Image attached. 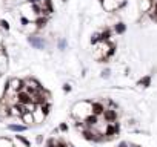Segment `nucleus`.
Returning <instances> with one entry per match:
<instances>
[{
    "instance_id": "obj_1",
    "label": "nucleus",
    "mask_w": 157,
    "mask_h": 147,
    "mask_svg": "<svg viewBox=\"0 0 157 147\" xmlns=\"http://www.w3.org/2000/svg\"><path fill=\"white\" fill-rule=\"evenodd\" d=\"M17 100H19V103H22V104H25V106L33 104V95H31L28 91H20V92H17Z\"/></svg>"
},
{
    "instance_id": "obj_2",
    "label": "nucleus",
    "mask_w": 157,
    "mask_h": 147,
    "mask_svg": "<svg viewBox=\"0 0 157 147\" xmlns=\"http://www.w3.org/2000/svg\"><path fill=\"white\" fill-rule=\"evenodd\" d=\"M119 130H120V127L117 123H108L106 129H105V135H106V138H113V136L119 135Z\"/></svg>"
},
{
    "instance_id": "obj_3",
    "label": "nucleus",
    "mask_w": 157,
    "mask_h": 147,
    "mask_svg": "<svg viewBox=\"0 0 157 147\" xmlns=\"http://www.w3.org/2000/svg\"><path fill=\"white\" fill-rule=\"evenodd\" d=\"M8 86H10L11 89H14L16 92H20V91H23V89H25V81L17 80V78H13V80L8 83Z\"/></svg>"
},
{
    "instance_id": "obj_4",
    "label": "nucleus",
    "mask_w": 157,
    "mask_h": 147,
    "mask_svg": "<svg viewBox=\"0 0 157 147\" xmlns=\"http://www.w3.org/2000/svg\"><path fill=\"white\" fill-rule=\"evenodd\" d=\"M103 118H105V121H108V123H116V120H117V110H114V109H106L105 113H103Z\"/></svg>"
},
{
    "instance_id": "obj_5",
    "label": "nucleus",
    "mask_w": 157,
    "mask_h": 147,
    "mask_svg": "<svg viewBox=\"0 0 157 147\" xmlns=\"http://www.w3.org/2000/svg\"><path fill=\"white\" fill-rule=\"evenodd\" d=\"M28 41L36 48V49H45V41L42 40V38H37V37H28Z\"/></svg>"
},
{
    "instance_id": "obj_6",
    "label": "nucleus",
    "mask_w": 157,
    "mask_h": 147,
    "mask_svg": "<svg viewBox=\"0 0 157 147\" xmlns=\"http://www.w3.org/2000/svg\"><path fill=\"white\" fill-rule=\"evenodd\" d=\"M105 107H103V104L102 103H91V112L94 113V115H103L105 113Z\"/></svg>"
},
{
    "instance_id": "obj_7",
    "label": "nucleus",
    "mask_w": 157,
    "mask_h": 147,
    "mask_svg": "<svg viewBox=\"0 0 157 147\" xmlns=\"http://www.w3.org/2000/svg\"><path fill=\"white\" fill-rule=\"evenodd\" d=\"M97 123H99V117H97V115H94V113H91L90 117H86V118H85V124H86V126H90V127L97 126Z\"/></svg>"
},
{
    "instance_id": "obj_8",
    "label": "nucleus",
    "mask_w": 157,
    "mask_h": 147,
    "mask_svg": "<svg viewBox=\"0 0 157 147\" xmlns=\"http://www.w3.org/2000/svg\"><path fill=\"white\" fill-rule=\"evenodd\" d=\"M83 136H85V139H90V141H99V139H100V138L97 136V133L93 132V130H90V129L83 130Z\"/></svg>"
},
{
    "instance_id": "obj_9",
    "label": "nucleus",
    "mask_w": 157,
    "mask_h": 147,
    "mask_svg": "<svg viewBox=\"0 0 157 147\" xmlns=\"http://www.w3.org/2000/svg\"><path fill=\"white\" fill-rule=\"evenodd\" d=\"M33 103H34V104H45V97H43V94L39 92V94L33 95Z\"/></svg>"
},
{
    "instance_id": "obj_10",
    "label": "nucleus",
    "mask_w": 157,
    "mask_h": 147,
    "mask_svg": "<svg viewBox=\"0 0 157 147\" xmlns=\"http://www.w3.org/2000/svg\"><path fill=\"white\" fill-rule=\"evenodd\" d=\"M8 129L13 130V132H25V130H26V126H22V124H10Z\"/></svg>"
},
{
    "instance_id": "obj_11",
    "label": "nucleus",
    "mask_w": 157,
    "mask_h": 147,
    "mask_svg": "<svg viewBox=\"0 0 157 147\" xmlns=\"http://www.w3.org/2000/svg\"><path fill=\"white\" fill-rule=\"evenodd\" d=\"M151 5H152V0H142L140 8H142V11H143V13H146V11L151 8Z\"/></svg>"
},
{
    "instance_id": "obj_12",
    "label": "nucleus",
    "mask_w": 157,
    "mask_h": 147,
    "mask_svg": "<svg viewBox=\"0 0 157 147\" xmlns=\"http://www.w3.org/2000/svg\"><path fill=\"white\" fill-rule=\"evenodd\" d=\"M137 84H139V86H143V88H148V86L151 84V77H143L142 80H139Z\"/></svg>"
},
{
    "instance_id": "obj_13",
    "label": "nucleus",
    "mask_w": 157,
    "mask_h": 147,
    "mask_svg": "<svg viewBox=\"0 0 157 147\" xmlns=\"http://www.w3.org/2000/svg\"><path fill=\"white\" fill-rule=\"evenodd\" d=\"M125 29H126V26H125L123 23H117V25H116V32H117V34H123Z\"/></svg>"
},
{
    "instance_id": "obj_14",
    "label": "nucleus",
    "mask_w": 157,
    "mask_h": 147,
    "mask_svg": "<svg viewBox=\"0 0 157 147\" xmlns=\"http://www.w3.org/2000/svg\"><path fill=\"white\" fill-rule=\"evenodd\" d=\"M22 118H23V121H25V123H33V121H34V118H33L31 112H26L25 115H22Z\"/></svg>"
},
{
    "instance_id": "obj_15",
    "label": "nucleus",
    "mask_w": 157,
    "mask_h": 147,
    "mask_svg": "<svg viewBox=\"0 0 157 147\" xmlns=\"http://www.w3.org/2000/svg\"><path fill=\"white\" fill-rule=\"evenodd\" d=\"M17 139H20V141H22V142H23V144H25L26 147H29V145H31V144H29V141H28L26 138H23L22 135H17Z\"/></svg>"
},
{
    "instance_id": "obj_16",
    "label": "nucleus",
    "mask_w": 157,
    "mask_h": 147,
    "mask_svg": "<svg viewBox=\"0 0 157 147\" xmlns=\"http://www.w3.org/2000/svg\"><path fill=\"white\" fill-rule=\"evenodd\" d=\"M48 112H49V104H46V103H45V104H42V113H43V115H46Z\"/></svg>"
},
{
    "instance_id": "obj_17",
    "label": "nucleus",
    "mask_w": 157,
    "mask_h": 147,
    "mask_svg": "<svg viewBox=\"0 0 157 147\" xmlns=\"http://www.w3.org/2000/svg\"><path fill=\"white\" fill-rule=\"evenodd\" d=\"M45 23H46V20H45V19H39V20H37V26H39V28L45 26Z\"/></svg>"
},
{
    "instance_id": "obj_18",
    "label": "nucleus",
    "mask_w": 157,
    "mask_h": 147,
    "mask_svg": "<svg viewBox=\"0 0 157 147\" xmlns=\"http://www.w3.org/2000/svg\"><path fill=\"white\" fill-rule=\"evenodd\" d=\"M63 91H65V92H69V91H71V86H69V84H65V86H63Z\"/></svg>"
},
{
    "instance_id": "obj_19",
    "label": "nucleus",
    "mask_w": 157,
    "mask_h": 147,
    "mask_svg": "<svg viewBox=\"0 0 157 147\" xmlns=\"http://www.w3.org/2000/svg\"><path fill=\"white\" fill-rule=\"evenodd\" d=\"M60 130H63V132H65V130H68V126H66L65 123H63V124H60Z\"/></svg>"
},
{
    "instance_id": "obj_20",
    "label": "nucleus",
    "mask_w": 157,
    "mask_h": 147,
    "mask_svg": "<svg viewBox=\"0 0 157 147\" xmlns=\"http://www.w3.org/2000/svg\"><path fill=\"white\" fill-rule=\"evenodd\" d=\"M59 46H60V49H63V48H65V46H66V43H65V41H63V40H62V41H60V43H59Z\"/></svg>"
},
{
    "instance_id": "obj_21",
    "label": "nucleus",
    "mask_w": 157,
    "mask_h": 147,
    "mask_svg": "<svg viewBox=\"0 0 157 147\" xmlns=\"http://www.w3.org/2000/svg\"><path fill=\"white\" fill-rule=\"evenodd\" d=\"M2 26H3V28H6V29H8V23H6V22H2Z\"/></svg>"
},
{
    "instance_id": "obj_22",
    "label": "nucleus",
    "mask_w": 157,
    "mask_h": 147,
    "mask_svg": "<svg viewBox=\"0 0 157 147\" xmlns=\"http://www.w3.org/2000/svg\"><path fill=\"white\" fill-rule=\"evenodd\" d=\"M63 2H66V0H63Z\"/></svg>"
},
{
    "instance_id": "obj_23",
    "label": "nucleus",
    "mask_w": 157,
    "mask_h": 147,
    "mask_svg": "<svg viewBox=\"0 0 157 147\" xmlns=\"http://www.w3.org/2000/svg\"><path fill=\"white\" fill-rule=\"evenodd\" d=\"M69 147H72V145H69Z\"/></svg>"
}]
</instances>
